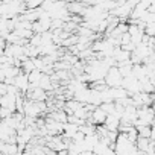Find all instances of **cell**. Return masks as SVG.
I'll return each mask as SVG.
<instances>
[{
    "label": "cell",
    "instance_id": "7",
    "mask_svg": "<svg viewBox=\"0 0 155 155\" xmlns=\"http://www.w3.org/2000/svg\"><path fill=\"white\" fill-rule=\"evenodd\" d=\"M137 131H138V137H143V138L152 137V126H140L137 128Z\"/></svg>",
    "mask_w": 155,
    "mask_h": 155
},
{
    "label": "cell",
    "instance_id": "5",
    "mask_svg": "<svg viewBox=\"0 0 155 155\" xmlns=\"http://www.w3.org/2000/svg\"><path fill=\"white\" fill-rule=\"evenodd\" d=\"M40 88H43L44 91H50L52 88H55V85L52 84V78L49 74H44L43 76V79L40 82Z\"/></svg>",
    "mask_w": 155,
    "mask_h": 155
},
{
    "label": "cell",
    "instance_id": "3",
    "mask_svg": "<svg viewBox=\"0 0 155 155\" xmlns=\"http://www.w3.org/2000/svg\"><path fill=\"white\" fill-rule=\"evenodd\" d=\"M120 125H122V119L117 117V116H108L107 122H105V128L110 131V132H117L120 129Z\"/></svg>",
    "mask_w": 155,
    "mask_h": 155
},
{
    "label": "cell",
    "instance_id": "11",
    "mask_svg": "<svg viewBox=\"0 0 155 155\" xmlns=\"http://www.w3.org/2000/svg\"><path fill=\"white\" fill-rule=\"evenodd\" d=\"M79 155H94L93 152H90V150H87V152H81Z\"/></svg>",
    "mask_w": 155,
    "mask_h": 155
},
{
    "label": "cell",
    "instance_id": "10",
    "mask_svg": "<svg viewBox=\"0 0 155 155\" xmlns=\"http://www.w3.org/2000/svg\"><path fill=\"white\" fill-rule=\"evenodd\" d=\"M0 93H2V96H8V85L2 82V85H0Z\"/></svg>",
    "mask_w": 155,
    "mask_h": 155
},
{
    "label": "cell",
    "instance_id": "1",
    "mask_svg": "<svg viewBox=\"0 0 155 155\" xmlns=\"http://www.w3.org/2000/svg\"><path fill=\"white\" fill-rule=\"evenodd\" d=\"M105 84H107L110 88H120V87H122V84H123V76H122L119 67L110 68L108 74L105 76Z\"/></svg>",
    "mask_w": 155,
    "mask_h": 155
},
{
    "label": "cell",
    "instance_id": "4",
    "mask_svg": "<svg viewBox=\"0 0 155 155\" xmlns=\"http://www.w3.org/2000/svg\"><path fill=\"white\" fill-rule=\"evenodd\" d=\"M79 131V126H76V125H73V123H64V134H62V137H65V138H73V135Z\"/></svg>",
    "mask_w": 155,
    "mask_h": 155
},
{
    "label": "cell",
    "instance_id": "2",
    "mask_svg": "<svg viewBox=\"0 0 155 155\" xmlns=\"http://www.w3.org/2000/svg\"><path fill=\"white\" fill-rule=\"evenodd\" d=\"M107 119H108V114L99 107V108H96V110L91 113V117H90L88 120H90V123H93L94 126H104L105 122H107Z\"/></svg>",
    "mask_w": 155,
    "mask_h": 155
},
{
    "label": "cell",
    "instance_id": "8",
    "mask_svg": "<svg viewBox=\"0 0 155 155\" xmlns=\"http://www.w3.org/2000/svg\"><path fill=\"white\" fill-rule=\"evenodd\" d=\"M101 108H102L108 116H114V114H116V102H113V104H102Z\"/></svg>",
    "mask_w": 155,
    "mask_h": 155
},
{
    "label": "cell",
    "instance_id": "6",
    "mask_svg": "<svg viewBox=\"0 0 155 155\" xmlns=\"http://www.w3.org/2000/svg\"><path fill=\"white\" fill-rule=\"evenodd\" d=\"M21 70H23L26 74H31L32 71H35V70H37L35 61H34V59H28V61H25V62L21 64Z\"/></svg>",
    "mask_w": 155,
    "mask_h": 155
},
{
    "label": "cell",
    "instance_id": "9",
    "mask_svg": "<svg viewBox=\"0 0 155 155\" xmlns=\"http://www.w3.org/2000/svg\"><path fill=\"white\" fill-rule=\"evenodd\" d=\"M29 44H31V46H34V47H41V44H43V35L35 34V35L29 40Z\"/></svg>",
    "mask_w": 155,
    "mask_h": 155
}]
</instances>
